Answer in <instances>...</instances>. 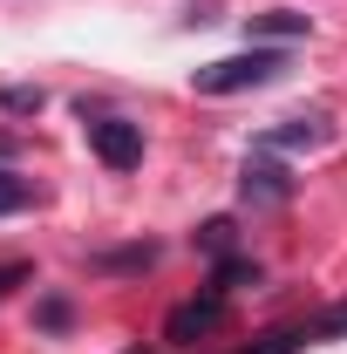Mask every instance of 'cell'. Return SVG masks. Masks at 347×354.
<instances>
[{
    "label": "cell",
    "instance_id": "1",
    "mask_svg": "<svg viewBox=\"0 0 347 354\" xmlns=\"http://www.w3.org/2000/svg\"><path fill=\"white\" fill-rule=\"evenodd\" d=\"M279 68H286V55H279V48H245V55L205 62L191 82H198V95H238V88H265Z\"/></svg>",
    "mask_w": 347,
    "mask_h": 354
},
{
    "label": "cell",
    "instance_id": "2",
    "mask_svg": "<svg viewBox=\"0 0 347 354\" xmlns=\"http://www.w3.org/2000/svg\"><path fill=\"white\" fill-rule=\"evenodd\" d=\"M88 150H95L109 171H136V164H143V130L123 123V116H95V123H88Z\"/></svg>",
    "mask_w": 347,
    "mask_h": 354
},
{
    "label": "cell",
    "instance_id": "3",
    "mask_svg": "<svg viewBox=\"0 0 347 354\" xmlns=\"http://www.w3.org/2000/svg\"><path fill=\"white\" fill-rule=\"evenodd\" d=\"M218 320H225V293H198V300H184V307H171V320H164V341H177V348H191V341H205Z\"/></svg>",
    "mask_w": 347,
    "mask_h": 354
},
{
    "label": "cell",
    "instance_id": "4",
    "mask_svg": "<svg viewBox=\"0 0 347 354\" xmlns=\"http://www.w3.org/2000/svg\"><path fill=\"white\" fill-rule=\"evenodd\" d=\"M272 150H313V143H327V123L320 116H286L279 130H265Z\"/></svg>",
    "mask_w": 347,
    "mask_h": 354
},
{
    "label": "cell",
    "instance_id": "5",
    "mask_svg": "<svg viewBox=\"0 0 347 354\" xmlns=\"http://www.w3.org/2000/svg\"><path fill=\"white\" fill-rule=\"evenodd\" d=\"M252 35H313V21L306 14H293V7H272V14H252Z\"/></svg>",
    "mask_w": 347,
    "mask_h": 354
},
{
    "label": "cell",
    "instance_id": "6",
    "mask_svg": "<svg viewBox=\"0 0 347 354\" xmlns=\"http://www.w3.org/2000/svg\"><path fill=\"white\" fill-rule=\"evenodd\" d=\"M245 198H286L279 164H245Z\"/></svg>",
    "mask_w": 347,
    "mask_h": 354
},
{
    "label": "cell",
    "instance_id": "7",
    "mask_svg": "<svg viewBox=\"0 0 347 354\" xmlns=\"http://www.w3.org/2000/svg\"><path fill=\"white\" fill-rule=\"evenodd\" d=\"M28 205H35V184H21L14 171H0V218H7V212H28Z\"/></svg>",
    "mask_w": 347,
    "mask_h": 354
},
{
    "label": "cell",
    "instance_id": "8",
    "mask_svg": "<svg viewBox=\"0 0 347 354\" xmlns=\"http://www.w3.org/2000/svg\"><path fill=\"white\" fill-rule=\"evenodd\" d=\"M232 245V218H212L205 225V252H225Z\"/></svg>",
    "mask_w": 347,
    "mask_h": 354
},
{
    "label": "cell",
    "instance_id": "9",
    "mask_svg": "<svg viewBox=\"0 0 347 354\" xmlns=\"http://www.w3.org/2000/svg\"><path fill=\"white\" fill-rule=\"evenodd\" d=\"M293 348H300V334H265L259 348H245V354H293Z\"/></svg>",
    "mask_w": 347,
    "mask_h": 354
},
{
    "label": "cell",
    "instance_id": "10",
    "mask_svg": "<svg viewBox=\"0 0 347 354\" xmlns=\"http://www.w3.org/2000/svg\"><path fill=\"white\" fill-rule=\"evenodd\" d=\"M7 109H41V88H7Z\"/></svg>",
    "mask_w": 347,
    "mask_h": 354
},
{
    "label": "cell",
    "instance_id": "11",
    "mask_svg": "<svg viewBox=\"0 0 347 354\" xmlns=\"http://www.w3.org/2000/svg\"><path fill=\"white\" fill-rule=\"evenodd\" d=\"M14 279H28V266H0V293H7Z\"/></svg>",
    "mask_w": 347,
    "mask_h": 354
},
{
    "label": "cell",
    "instance_id": "12",
    "mask_svg": "<svg viewBox=\"0 0 347 354\" xmlns=\"http://www.w3.org/2000/svg\"><path fill=\"white\" fill-rule=\"evenodd\" d=\"M327 327H347V307H341V313H334V320H327Z\"/></svg>",
    "mask_w": 347,
    "mask_h": 354
}]
</instances>
